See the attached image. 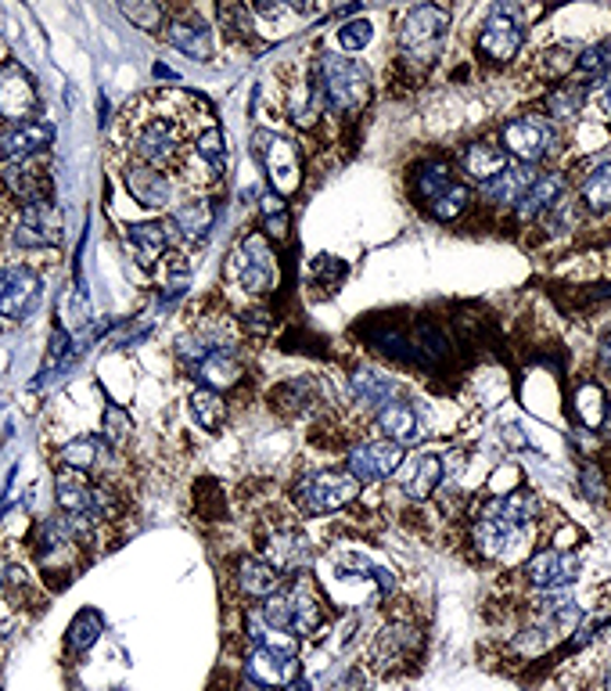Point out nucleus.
I'll use <instances>...</instances> for the list:
<instances>
[{
  "label": "nucleus",
  "mask_w": 611,
  "mask_h": 691,
  "mask_svg": "<svg viewBox=\"0 0 611 691\" xmlns=\"http://www.w3.org/2000/svg\"><path fill=\"white\" fill-rule=\"evenodd\" d=\"M195 97L187 94H145L126 102L116 123L119 145L130 152V159H141L148 166L162 170L165 177L176 184L184 162L195 148V137L201 134L195 127Z\"/></svg>",
  "instance_id": "1"
},
{
  "label": "nucleus",
  "mask_w": 611,
  "mask_h": 691,
  "mask_svg": "<svg viewBox=\"0 0 611 691\" xmlns=\"http://www.w3.org/2000/svg\"><path fill=\"white\" fill-rule=\"evenodd\" d=\"M540 511L543 500L526 486L482 500L471 515V548L486 562H507L529 540L532 526L540 522Z\"/></svg>",
  "instance_id": "2"
},
{
  "label": "nucleus",
  "mask_w": 611,
  "mask_h": 691,
  "mask_svg": "<svg viewBox=\"0 0 611 691\" xmlns=\"http://www.w3.org/2000/svg\"><path fill=\"white\" fill-rule=\"evenodd\" d=\"M260 623L266 626V641L263 645H277L296 652V645L277 637H310L324 626L327 612H324V598L310 576H296V580H285L277 595L260 601Z\"/></svg>",
  "instance_id": "3"
},
{
  "label": "nucleus",
  "mask_w": 611,
  "mask_h": 691,
  "mask_svg": "<svg viewBox=\"0 0 611 691\" xmlns=\"http://www.w3.org/2000/svg\"><path fill=\"white\" fill-rule=\"evenodd\" d=\"M30 548H33V558L41 565L44 573V584L50 580V587L61 590L76 573L83 569L87 558H83V537L76 533V526L69 515H44V519H36L33 533H30Z\"/></svg>",
  "instance_id": "4"
},
{
  "label": "nucleus",
  "mask_w": 611,
  "mask_h": 691,
  "mask_svg": "<svg viewBox=\"0 0 611 691\" xmlns=\"http://www.w3.org/2000/svg\"><path fill=\"white\" fill-rule=\"evenodd\" d=\"M450 33V11L436 4H417L400 19L396 30V51H400V69L411 72L414 80H422L425 72L442 58Z\"/></svg>",
  "instance_id": "5"
},
{
  "label": "nucleus",
  "mask_w": 611,
  "mask_h": 691,
  "mask_svg": "<svg viewBox=\"0 0 611 691\" xmlns=\"http://www.w3.org/2000/svg\"><path fill=\"white\" fill-rule=\"evenodd\" d=\"M313 72H316V83H321V91H324V102H327L331 116H356V112H364L367 105H371L374 80H371V69H367L364 61L335 55V51H321L313 61Z\"/></svg>",
  "instance_id": "6"
},
{
  "label": "nucleus",
  "mask_w": 611,
  "mask_h": 691,
  "mask_svg": "<svg viewBox=\"0 0 611 691\" xmlns=\"http://www.w3.org/2000/svg\"><path fill=\"white\" fill-rule=\"evenodd\" d=\"M356 494H360V483L346 469H316L291 486V505L302 519H321V515H335L353 505Z\"/></svg>",
  "instance_id": "7"
},
{
  "label": "nucleus",
  "mask_w": 611,
  "mask_h": 691,
  "mask_svg": "<svg viewBox=\"0 0 611 691\" xmlns=\"http://www.w3.org/2000/svg\"><path fill=\"white\" fill-rule=\"evenodd\" d=\"M227 281L249 299H263L277 288V256L263 234H241L227 256Z\"/></svg>",
  "instance_id": "8"
},
{
  "label": "nucleus",
  "mask_w": 611,
  "mask_h": 691,
  "mask_svg": "<svg viewBox=\"0 0 611 691\" xmlns=\"http://www.w3.org/2000/svg\"><path fill=\"white\" fill-rule=\"evenodd\" d=\"M557 141H562L557 127L543 116H515L500 130V148L507 159L526 162V166H543L557 152Z\"/></svg>",
  "instance_id": "9"
},
{
  "label": "nucleus",
  "mask_w": 611,
  "mask_h": 691,
  "mask_svg": "<svg viewBox=\"0 0 611 691\" xmlns=\"http://www.w3.org/2000/svg\"><path fill=\"white\" fill-rule=\"evenodd\" d=\"M252 152H256L260 166L266 170V177L274 184V195H291L302 187V159H299V145L288 141L277 130H256L252 134Z\"/></svg>",
  "instance_id": "10"
},
{
  "label": "nucleus",
  "mask_w": 611,
  "mask_h": 691,
  "mask_svg": "<svg viewBox=\"0 0 611 691\" xmlns=\"http://www.w3.org/2000/svg\"><path fill=\"white\" fill-rule=\"evenodd\" d=\"M44 299V278L30 263H0V318L11 324L30 321Z\"/></svg>",
  "instance_id": "11"
},
{
  "label": "nucleus",
  "mask_w": 611,
  "mask_h": 691,
  "mask_svg": "<svg viewBox=\"0 0 611 691\" xmlns=\"http://www.w3.org/2000/svg\"><path fill=\"white\" fill-rule=\"evenodd\" d=\"M521 44H526L521 11L515 4H496L475 36V51L486 61H493V66H507V61L518 58Z\"/></svg>",
  "instance_id": "12"
},
{
  "label": "nucleus",
  "mask_w": 611,
  "mask_h": 691,
  "mask_svg": "<svg viewBox=\"0 0 611 691\" xmlns=\"http://www.w3.org/2000/svg\"><path fill=\"white\" fill-rule=\"evenodd\" d=\"M281 105H285V116L291 119V127H299V130H316V123L331 116L313 66H296L285 72Z\"/></svg>",
  "instance_id": "13"
},
{
  "label": "nucleus",
  "mask_w": 611,
  "mask_h": 691,
  "mask_svg": "<svg viewBox=\"0 0 611 691\" xmlns=\"http://www.w3.org/2000/svg\"><path fill=\"white\" fill-rule=\"evenodd\" d=\"M422 645H425L422 626L411 620H392L374 634L371 648H367V663L381 673H392L400 670L403 663H414L422 656Z\"/></svg>",
  "instance_id": "14"
},
{
  "label": "nucleus",
  "mask_w": 611,
  "mask_h": 691,
  "mask_svg": "<svg viewBox=\"0 0 611 691\" xmlns=\"http://www.w3.org/2000/svg\"><path fill=\"white\" fill-rule=\"evenodd\" d=\"M61 242V212L55 203L15 209L8 220V245L19 253L30 249H55Z\"/></svg>",
  "instance_id": "15"
},
{
  "label": "nucleus",
  "mask_w": 611,
  "mask_h": 691,
  "mask_svg": "<svg viewBox=\"0 0 611 691\" xmlns=\"http://www.w3.org/2000/svg\"><path fill=\"white\" fill-rule=\"evenodd\" d=\"M583 558L572 548H543L537 555H529L518 576L532 590H565L579 580Z\"/></svg>",
  "instance_id": "16"
},
{
  "label": "nucleus",
  "mask_w": 611,
  "mask_h": 691,
  "mask_svg": "<svg viewBox=\"0 0 611 691\" xmlns=\"http://www.w3.org/2000/svg\"><path fill=\"white\" fill-rule=\"evenodd\" d=\"M0 187L15 203V209L25 206H44L50 203V170L44 159H25V162H0Z\"/></svg>",
  "instance_id": "17"
},
{
  "label": "nucleus",
  "mask_w": 611,
  "mask_h": 691,
  "mask_svg": "<svg viewBox=\"0 0 611 691\" xmlns=\"http://www.w3.org/2000/svg\"><path fill=\"white\" fill-rule=\"evenodd\" d=\"M403 447L392 444V439H364V444H353L346 454V472L353 475L360 486H374L381 480H392L396 469L403 464Z\"/></svg>",
  "instance_id": "18"
},
{
  "label": "nucleus",
  "mask_w": 611,
  "mask_h": 691,
  "mask_svg": "<svg viewBox=\"0 0 611 691\" xmlns=\"http://www.w3.org/2000/svg\"><path fill=\"white\" fill-rule=\"evenodd\" d=\"M260 548H263V558L281 576H299L310 569L313 562V544L299 526H274L270 533L260 537Z\"/></svg>",
  "instance_id": "19"
},
{
  "label": "nucleus",
  "mask_w": 611,
  "mask_h": 691,
  "mask_svg": "<svg viewBox=\"0 0 611 691\" xmlns=\"http://www.w3.org/2000/svg\"><path fill=\"white\" fill-rule=\"evenodd\" d=\"M36 112H41V94L33 77L15 61H4L0 66V123L15 127V123L36 119Z\"/></svg>",
  "instance_id": "20"
},
{
  "label": "nucleus",
  "mask_w": 611,
  "mask_h": 691,
  "mask_svg": "<svg viewBox=\"0 0 611 691\" xmlns=\"http://www.w3.org/2000/svg\"><path fill=\"white\" fill-rule=\"evenodd\" d=\"M119 461H123V454L101 433L76 436V439H69V444L55 454V464H66V469H76V472H83V475L105 472V483H116L112 475H116Z\"/></svg>",
  "instance_id": "21"
},
{
  "label": "nucleus",
  "mask_w": 611,
  "mask_h": 691,
  "mask_svg": "<svg viewBox=\"0 0 611 691\" xmlns=\"http://www.w3.org/2000/svg\"><path fill=\"white\" fill-rule=\"evenodd\" d=\"M119 177L126 184V192L134 195V203H141L145 209H173L176 203V184L165 177L162 170L148 166L141 159H123Z\"/></svg>",
  "instance_id": "22"
},
{
  "label": "nucleus",
  "mask_w": 611,
  "mask_h": 691,
  "mask_svg": "<svg viewBox=\"0 0 611 691\" xmlns=\"http://www.w3.org/2000/svg\"><path fill=\"white\" fill-rule=\"evenodd\" d=\"M162 33H165V44H173L181 55L195 58V61H212V51H216L212 30H209V22L201 19L195 8L170 11V19H165Z\"/></svg>",
  "instance_id": "23"
},
{
  "label": "nucleus",
  "mask_w": 611,
  "mask_h": 691,
  "mask_svg": "<svg viewBox=\"0 0 611 691\" xmlns=\"http://www.w3.org/2000/svg\"><path fill=\"white\" fill-rule=\"evenodd\" d=\"M241 673L260 681L263 688H288L299 677V659L296 652L277 648V645H252L245 663H241Z\"/></svg>",
  "instance_id": "24"
},
{
  "label": "nucleus",
  "mask_w": 611,
  "mask_h": 691,
  "mask_svg": "<svg viewBox=\"0 0 611 691\" xmlns=\"http://www.w3.org/2000/svg\"><path fill=\"white\" fill-rule=\"evenodd\" d=\"M165 220H170L176 242L201 245L209 238L212 223H216V206H212V198L191 192L187 198H176L173 209H170V217H165Z\"/></svg>",
  "instance_id": "25"
},
{
  "label": "nucleus",
  "mask_w": 611,
  "mask_h": 691,
  "mask_svg": "<svg viewBox=\"0 0 611 691\" xmlns=\"http://www.w3.org/2000/svg\"><path fill=\"white\" fill-rule=\"evenodd\" d=\"M50 141H55V127L47 119H25L15 127H4L0 130V162L44 159Z\"/></svg>",
  "instance_id": "26"
},
{
  "label": "nucleus",
  "mask_w": 611,
  "mask_h": 691,
  "mask_svg": "<svg viewBox=\"0 0 611 691\" xmlns=\"http://www.w3.org/2000/svg\"><path fill=\"white\" fill-rule=\"evenodd\" d=\"M540 177V166H526V162H507L493 181L479 184V198L493 209H515L521 195L529 192Z\"/></svg>",
  "instance_id": "27"
},
{
  "label": "nucleus",
  "mask_w": 611,
  "mask_h": 691,
  "mask_svg": "<svg viewBox=\"0 0 611 691\" xmlns=\"http://www.w3.org/2000/svg\"><path fill=\"white\" fill-rule=\"evenodd\" d=\"M231 584L245 601H266L281 590L285 576L277 573L263 555H238L231 565Z\"/></svg>",
  "instance_id": "28"
},
{
  "label": "nucleus",
  "mask_w": 611,
  "mask_h": 691,
  "mask_svg": "<svg viewBox=\"0 0 611 691\" xmlns=\"http://www.w3.org/2000/svg\"><path fill=\"white\" fill-rule=\"evenodd\" d=\"M442 480H447V464H442L439 454L403 458V464L396 469V486L403 490V497H411V500H428Z\"/></svg>",
  "instance_id": "29"
},
{
  "label": "nucleus",
  "mask_w": 611,
  "mask_h": 691,
  "mask_svg": "<svg viewBox=\"0 0 611 691\" xmlns=\"http://www.w3.org/2000/svg\"><path fill=\"white\" fill-rule=\"evenodd\" d=\"M374 425L381 439H392V444H417L425 436V414L414 400H389L385 407L374 414Z\"/></svg>",
  "instance_id": "30"
},
{
  "label": "nucleus",
  "mask_w": 611,
  "mask_h": 691,
  "mask_svg": "<svg viewBox=\"0 0 611 691\" xmlns=\"http://www.w3.org/2000/svg\"><path fill=\"white\" fill-rule=\"evenodd\" d=\"M562 195H568V181H565V173H540L537 184L529 187L526 195H521V203L511 209L515 212V220L518 223H540L546 212L554 209V203Z\"/></svg>",
  "instance_id": "31"
},
{
  "label": "nucleus",
  "mask_w": 611,
  "mask_h": 691,
  "mask_svg": "<svg viewBox=\"0 0 611 691\" xmlns=\"http://www.w3.org/2000/svg\"><path fill=\"white\" fill-rule=\"evenodd\" d=\"M126 249L145 263V267H151L155 260H162L165 253H170V245L176 242V234L170 228V220H145V223H130L126 228Z\"/></svg>",
  "instance_id": "32"
},
{
  "label": "nucleus",
  "mask_w": 611,
  "mask_h": 691,
  "mask_svg": "<svg viewBox=\"0 0 611 691\" xmlns=\"http://www.w3.org/2000/svg\"><path fill=\"white\" fill-rule=\"evenodd\" d=\"M396 379H392L389 371H381V368H356L349 375V393L353 400L360 404L364 411H381L389 404V400H396Z\"/></svg>",
  "instance_id": "33"
},
{
  "label": "nucleus",
  "mask_w": 611,
  "mask_h": 691,
  "mask_svg": "<svg viewBox=\"0 0 611 691\" xmlns=\"http://www.w3.org/2000/svg\"><path fill=\"white\" fill-rule=\"evenodd\" d=\"M453 184H457V170H453V162L442 159V156L422 159L414 166V173H411V192H414V198L422 206L436 203V198L447 192V187H453Z\"/></svg>",
  "instance_id": "34"
},
{
  "label": "nucleus",
  "mask_w": 611,
  "mask_h": 691,
  "mask_svg": "<svg viewBox=\"0 0 611 691\" xmlns=\"http://www.w3.org/2000/svg\"><path fill=\"white\" fill-rule=\"evenodd\" d=\"M0 598H8L11 606H41V590H36L25 562L15 558L11 551H0Z\"/></svg>",
  "instance_id": "35"
},
{
  "label": "nucleus",
  "mask_w": 611,
  "mask_h": 691,
  "mask_svg": "<svg viewBox=\"0 0 611 691\" xmlns=\"http://www.w3.org/2000/svg\"><path fill=\"white\" fill-rule=\"evenodd\" d=\"M507 152L500 148V141H489V137H482V141H468L461 148V170L468 173L475 184H486L493 181L496 173L507 166Z\"/></svg>",
  "instance_id": "36"
},
{
  "label": "nucleus",
  "mask_w": 611,
  "mask_h": 691,
  "mask_svg": "<svg viewBox=\"0 0 611 691\" xmlns=\"http://www.w3.org/2000/svg\"><path fill=\"white\" fill-rule=\"evenodd\" d=\"M579 203L587 217H608L611 212V159L590 162L579 181Z\"/></svg>",
  "instance_id": "37"
},
{
  "label": "nucleus",
  "mask_w": 611,
  "mask_h": 691,
  "mask_svg": "<svg viewBox=\"0 0 611 691\" xmlns=\"http://www.w3.org/2000/svg\"><path fill=\"white\" fill-rule=\"evenodd\" d=\"M587 83H572V80H562L557 87H551V94L543 97V119L551 123H568L576 119L583 105H587Z\"/></svg>",
  "instance_id": "38"
},
{
  "label": "nucleus",
  "mask_w": 611,
  "mask_h": 691,
  "mask_svg": "<svg viewBox=\"0 0 611 691\" xmlns=\"http://www.w3.org/2000/svg\"><path fill=\"white\" fill-rule=\"evenodd\" d=\"M270 407L281 414V418H299V414H306L313 407V400H316V385H313V379H288V382H281V385H274L270 389Z\"/></svg>",
  "instance_id": "39"
},
{
  "label": "nucleus",
  "mask_w": 611,
  "mask_h": 691,
  "mask_svg": "<svg viewBox=\"0 0 611 691\" xmlns=\"http://www.w3.org/2000/svg\"><path fill=\"white\" fill-rule=\"evenodd\" d=\"M241 375H245V368H241L238 354H212L198 364L195 379L198 385H209L216 389V393H227V389H234L241 382Z\"/></svg>",
  "instance_id": "40"
},
{
  "label": "nucleus",
  "mask_w": 611,
  "mask_h": 691,
  "mask_svg": "<svg viewBox=\"0 0 611 691\" xmlns=\"http://www.w3.org/2000/svg\"><path fill=\"white\" fill-rule=\"evenodd\" d=\"M187 407H191V414H195V422H198L206 433L223 429L227 411H231V407H227V396H223V393H216V389H209V385H195V389H191Z\"/></svg>",
  "instance_id": "41"
},
{
  "label": "nucleus",
  "mask_w": 611,
  "mask_h": 691,
  "mask_svg": "<svg viewBox=\"0 0 611 691\" xmlns=\"http://www.w3.org/2000/svg\"><path fill=\"white\" fill-rule=\"evenodd\" d=\"M101 634H105V615H101L97 609H80L72 615V623L66 631V652L83 656V652H91L97 645Z\"/></svg>",
  "instance_id": "42"
},
{
  "label": "nucleus",
  "mask_w": 611,
  "mask_h": 691,
  "mask_svg": "<svg viewBox=\"0 0 611 691\" xmlns=\"http://www.w3.org/2000/svg\"><path fill=\"white\" fill-rule=\"evenodd\" d=\"M471 206V187L468 184H461L457 181L453 187H447V192H442L436 203H428L425 209H428V217L431 220H439V223H453L457 217H461V212Z\"/></svg>",
  "instance_id": "43"
},
{
  "label": "nucleus",
  "mask_w": 611,
  "mask_h": 691,
  "mask_svg": "<svg viewBox=\"0 0 611 691\" xmlns=\"http://www.w3.org/2000/svg\"><path fill=\"white\" fill-rule=\"evenodd\" d=\"M101 436L123 454L126 444L134 439V418L119 404H105V414H101Z\"/></svg>",
  "instance_id": "44"
},
{
  "label": "nucleus",
  "mask_w": 611,
  "mask_h": 691,
  "mask_svg": "<svg viewBox=\"0 0 611 691\" xmlns=\"http://www.w3.org/2000/svg\"><path fill=\"white\" fill-rule=\"evenodd\" d=\"M216 22L227 41H252V8L249 4H220L216 8Z\"/></svg>",
  "instance_id": "45"
},
{
  "label": "nucleus",
  "mask_w": 611,
  "mask_h": 691,
  "mask_svg": "<svg viewBox=\"0 0 611 691\" xmlns=\"http://www.w3.org/2000/svg\"><path fill=\"white\" fill-rule=\"evenodd\" d=\"M123 15L137 22L145 33H159L165 26V19H170V8L162 4H151V0H123Z\"/></svg>",
  "instance_id": "46"
},
{
  "label": "nucleus",
  "mask_w": 611,
  "mask_h": 691,
  "mask_svg": "<svg viewBox=\"0 0 611 691\" xmlns=\"http://www.w3.org/2000/svg\"><path fill=\"white\" fill-rule=\"evenodd\" d=\"M576 69L587 72V77H593V83H608L611 80V41L590 44L587 51H579Z\"/></svg>",
  "instance_id": "47"
},
{
  "label": "nucleus",
  "mask_w": 611,
  "mask_h": 691,
  "mask_svg": "<svg viewBox=\"0 0 611 691\" xmlns=\"http://www.w3.org/2000/svg\"><path fill=\"white\" fill-rule=\"evenodd\" d=\"M576 47H554V51H546L540 69L546 72V77H554L557 83H562L568 77V69H576Z\"/></svg>",
  "instance_id": "48"
},
{
  "label": "nucleus",
  "mask_w": 611,
  "mask_h": 691,
  "mask_svg": "<svg viewBox=\"0 0 611 691\" xmlns=\"http://www.w3.org/2000/svg\"><path fill=\"white\" fill-rule=\"evenodd\" d=\"M72 354V338H69V329L61 321H55V329H50V346H47V360H44V375L55 371L61 360H66Z\"/></svg>",
  "instance_id": "49"
},
{
  "label": "nucleus",
  "mask_w": 611,
  "mask_h": 691,
  "mask_svg": "<svg viewBox=\"0 0 611 691\" xmlns=\"http://www.w3.org/2000/svg\"><path fill=\"white\" fill-rule=\"evenodd\" d=\"M371 36H374V30H371V22H367V19L346 22V26L338 30V47H342V51H364V47L371 44Z\"/></svg>",
  "instance_id": "50"
},
{
  "label": "nucleus",
  "mask_w": 611,
  "mask_h": 691,
  "mask_svg": "<svg viewBox=\"0 0 611 691\" xmlns=\"http://www.w3.org/2000/svg\"><path fill=\"white\" fill-rule=\"evenodd\" d=\"M579 486H583V497L593 500V505H601V500L608 497L604 472L597 469V464H583V472H579Z\"/></svg>",
  "instance_id": "51"
},
{
  "label": "nucleus",
  "mask_w": 611,
  "mask_h": 691,
  "mask_svg": "<svg viewBox=\"0 0 611 691\" xmlns=\"http://www.w3.org/2000/svg\"><path fill=\"white\" fill-rule=\"evenodd\" d=\"M263 228L270 238H277V242H288L291 234V220H288V209L285 212H274V217H263Z\"/></svg>",
  "instance_id": "52"
},
{
  "label": "nucleus",
  "mask_w": 611,
  "mask_h": 691,
  "mask_svg": "<svg viewBox=\"0 0 611 691\" xmlns=\"http://www.w3.org/2000/svg\"><path fill=\"white\" fill-rule=\"evenodd\" d=\"M597 364H601L604 375H611V332L601 335V343H597Z\"/></svg>",
  "instance_id": "53"
},
{
  "label": "nucleus",
  "mask_w": 611,
  "mask_h": 691,
  "mask_svg": "<svg viewBox=\"0 0 611 691\" xmlns=\"http://www.w3.org/2000/svg\"><path fill=\"white\" fill-rule=\"evenodd\" d=\"M227 691H270V688H263L260 681H252V677H245V673H238L234 681H231V688Z\"/></svg>",
  "instance_id": "54"
},
{
  "label": "nucleus",
  "mask_w": 611,
  "mask_h": 691,
  "mask_svg": "<svg viewBox=\"0 0 611 691\" xmlns=\"http://www.w3.org/2000/svg\"><path fill=\"white\" fill-rule=\"evenodd\" d=\"M155 77H159V80H173L176 72H173V69H165V66H155Z\"/></svg>",
  "instance_id": "55"
},
{
  "label": "nucleus",
  "mask_w": 611,
  "mask_h": 691,
  "mask_svg": "<svg viewBox=\"0 0 611 691\" xmlns=\"http://www.w3.org/2000/svg\"><path fill=\"white\" fill-rule=\"evenodd\" d=\"M288 691H310V681H299V677H296V681H291V688Z\"/></svg>",
  "instance_id": "56"
},
{
  "label": "nucleus",
  "mask_w": 611,
  "mask_h": 691,
  "mask_svg": "<svg viewBox=\"0 0 611 691\" xmlns=\"http://www.w3.org/2000/svg\"><path fill=\"white\" fill-rule=\"evenodd\" d=\"M604 112H608V116H611V87H608V91H604Z\"/></svg>",
  "instance_id": "57"
},
{
  "label": "nucleus",
  "mask_w": 611,
  "mask_h": 691,
  "mask_svg": "<svg viewBox=\"0 0 611 691\" xmlns=\"http://www.w3.org/2000/svg\"><path fill=\"white\" fill-rule=\"evenodd\" d=\"M608 691H611V673H608Z\"/></svg>",
  "instance_id": "58"
}]
</instances>
